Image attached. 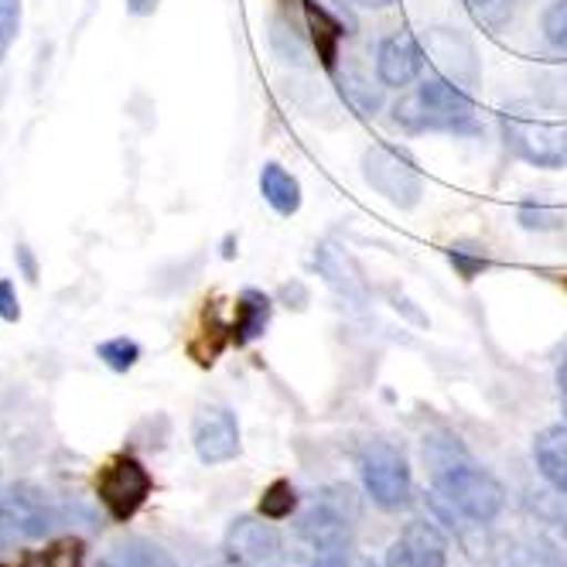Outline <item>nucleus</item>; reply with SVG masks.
Segmentation results:
<instances>
[{
  "label": "nucleus",
  "mask_w": 567,
  "mask_h": 567,
  "mask_svg": "<svg viewBox=\"0 0 567 567\" xmlns=\"http://www.w3.org/2000/svg\"><path fill=\"white\" fill-rule=\"evenodd\" d=\"M534 458L544 478L567 496V427H547L534 441Z\"/></svg>",
  "instance_id": "nucleus-14"
},
{
  "label": "nucleus",
  "mask_w": 567,
  "mask_h": 567,
  "mask_svg": "<svg viewBox=\"0 0 567 567\" xmlns=\"http://www.w3.org/2000/svg\"><path fill=\"white\" fill-rule=\"evenodd\" d=\"M424 65V52L417 45V38L411 31H396L390 38H383L380 55H377V72L383 79V86H408L421 75Z\"/></svg>",
  "instance_id": "nucleus-11"
},
{
  "label": "nucleus",
  "mask_w": 567,
  "mask_h": 567,
  "mask_svg": "<svg viewBox=\"0 0 567 567\" xmlns=\"http://www.w3.org/2000/svg\"><path fill=\"white\" fill-rule=\"evenodd\" d=\"M458 42H462V38L452 34V31H434L431 42H427V52L441 62V69L449 72L455 83H472V79H475V55H472V49L455 55Z\"/></svg>",
  "instance_id": "nucleus-18"
},
{
  "label": "nucleus",
  "mask_w": 567,
  "mask_h": 567,
  "mask_svg": "<svg viewBox=\"0 0 567 567\" xmlns=\"http://www.w3.org/2000/svg\"><path fill=\"white\" fill-rule=\"evenodd\" d=\"M226 332H233V329L223 326V321L216 318V311H206V329H202V336L192 342V355L202 362V367H213L216 362L219 349L226 346Z\"/></svg>",
  "instance_id": "nucleus-19"
},
{
  "label": "nucleus",
  "mask_w": 567,
  "mask_h": 567,
  "mask_svg": "<svg viewBox=\"0 0 567 567\" xmlns=\"http://www.w3.org/2000/svg\"><path fill=\"white\" fill-rule=\"evenodd\" d=\"M21 28V0H0V59L8 55Z\"/></svg>",
  "instance_id": "nucleus-27"
},
{
  "label": "nucleus",
  "mask_w": 567,
  "mask_h": 567,
  "mask_svg": "<svg viewBox=\"0 0 567 567\" xmlns=\"http://www.w3.org/2000/svg\"><path fill=\"white\" fill-rule=\"evenodd\" d=\"M192 441L195 452L206 465H219L236 458L239 452V424L233 417V411L226 408H202L192 427Z\"/></svg>",
  "instance_id": "nucleus-9"
},
{
  "label": "nucleus",
  "mask_w": 567,
  "mask_h": 567,
  "mask_svg": "<svg viewBox=\"0 0 567 567\" xmlns=\"http://www.w3.org/2000/svg\"><path fill=\"white\" fill-rule=\"evenodd\" d=\"M557 390H560V408L567 414V342H564L560 359H557Z\"/></svg>",
  "instance_id": "nucleus-31"
},
{
  "label": "nucleus",
  "mask_w": 567,
  "mask_h": 567,
  "mask_svg": "<svg viewBox=\"0 0 567 567\" xmlns=\"http://www.w3.org/2000/svg\"><path fill=\"white\" fill-rule=\"evenodd\" d=\"M127 8H131V14H137V18H147V14L157 11V0H127Z\"/></svg>",
  "instance_id": "nucleus-32"
},
{
  "label": "nucleus",
  "mask_w": 567,
  "mask_h": 567,
  "mask_svg": "<svg viewBox=\"0 0 567 567\" xmlns=\"http://www.w3.org/2000/svg\"><path fill=\"white\" fill-rule=\"evenodd\" d=\"M513 567H567L554 547H544V544H526V547H516L513 554Z\"/></svg>",
  "instance_id": "nucleus-28"
},
{
  "label": "nucleus",
  "mask_w": 567,
  "mask_h": 567,
  "mask_svg": "<svg viewBox=\"0 0 567 567\" xmlns=\"http://www.w3.org/2000/svg\"><path fill=\"white\" fill-rule=\"evenodd\" d=\"M434 493L441 503H449L452 509H458L462 516L475 519V523H489L503 513L506 506V493L503 485L475 465H444L434 472Z\"/></svg>",
  "instance_id": "nucleus-3"
},
{
  "label": "nucleus",
  "mask_w": 567,
  "mask_h": 567,
  "mask_svg": "<svg viewBox=\"0 0 567 567\" xmlns=\"http://www.w3.org/2000/svg\"><path fill=\"white\" fill-rule=\"evenodd\" d=\"M506 147L537 168H567V120H547L534 110L513 106L503 113Z\"/></svg>",
  "instance_id": "nucleus-2"
},
{
  "label": "nucleus",
  "mask_w": 567,
  "mask_h": 567,
  "mask_svg": "<svg viewBox=\"0 0 567 567\" xmlns=\"http://www.w3.org/2000/svg\"><path fill=\"white\" fill-rule=\"evenodd\" d=\"M18 260H21V264H24V274H28V277H31V280H34V260H31V257H28V250H24V247H21V250H18Z\"/></svg>",
  "instance_id": "nucleus-33"
},
{
  "label": "nucleus",
  "mask_w": 567,
  "mask_h": 567,
  "mask_svg": "<svg viewBox=\"0 0 567 567\" xmlns=\"http://www.w3.org/2000/svg\"><path fill=\"white\" fill-rule=\"evenodd\" d=\"M301 11H305L308 38H311V45L318 49L321 65H326V69L332 72L336 62H339V42H342V34H346L342 21H339L329 8L315 4V0H301Z\"/></svg>",
  "instance_id": "nucleus-12"
},
{
  "label": "nucleus",
  "mask_w": 567,
  "mask_h": 567,
  "mask_svg": "<svg viewBox=\"0 0 567 567\" xmlns=\"http://www.w3.org/2000/svg\"><path fill=\"white\" fill-rule=\"evenodd\" d=\"M96 567H178V564L172 560L165 547L137 537V540H124L113 550H106V557Z\"/></svg>",
  "instance_id": "nucleus-17"
},
{
  "label": "nucleus",
  "mask_w": 567,
  "mask_h": 567,
  "mask_svg": "<svg viewBox=\"0 0 567 567\" xmlns=\"http://www.w3.org/2000/svg\"><path fill=\"white\" fill-rule=\"evenodd\" d=\"M147 493H151V475L137 458H116L100 475V499L110 509V516L120 523H127L144 506Z\"/></svg>",
  "instance_id": "nucleus-7"
},
{
  "label": "nucleus",
  "mask_w": 567,
  "mask_h": 567,
  "mask_svg": "<svg viewBox=\"0 0 567 567\" xmlns=\"http://www.w3.org/2000/svg\"><path fill=\"white\" fill-rule=\"evenodd\" d=\"M260 195L267 198V206L280 216H295L301 209V185L291 172H284L280 165H264L260 172Z\"/></svg>",
  "instance_id": "nucleus-16"
},
{
  "label": "nucleus",
  "mask_w": 567,
  "mask_h": 567,
  "mask_svg": "<svg viewBox=\"0 0 567 567\" xmlns=\"http://www.w3.org/2000/svg\"><path fill=\"white\" fill-rule=\"evenodd\" d=\"M280 298L288 301V305H295V308H305L308 305V291H305V284H284V291H280Z\"/></svg>",
  "instance_id": "nucleus-30"
},
{
  "label": "nucleus",
  "mask_w": 567,
  "mask_h": 567,
  "mask_svg": "<svg viewBox=\"0 0 567 567\" xmlns=\"http://www.w3.org/2000/svg\"><path fill=\"white\" fill-rule=\"evenodd\" d=\"M355 4H362V8H390L393 0H355Z\"/></svg>",
  "instance_id": "nucleus-34"
},
{
  "label": "nucleus",
  "mask_w": 567,
  "mask_h": 567,
  "mask_svg": "<svg viewBox=\"0 0 567 567\" xmlns=\"http://www.w3.org/2000/svg\"><path fill=\"white\" fill-rule=\"evenodd\" d=\"M449 260L462 280H475L485 267H489V254H485V247H475V243H452Z\"/></svg>",
  "instance_id": "nucleus-20"
},
{
  "label": "nucleus",
  "mask_w": 567,
  "mask_h": 567,
  "mask_svg": "<svg viewBox=\"0 0 567 567\" xmlns=\"http://www.w3.org/2000/svg\"><path fill=\"white\" fill-rule=\"evenodd\" d=\"M79 564H83V544L79 540H59L55 547L24 560V567H79Z\"/></svg>",
  "instance_id": "nucleus-22"
},
{
  "label": "nucleus",
  "mask_w": 567,
  "mask_h": 567,
  "mask_svg": "<svg viewBox=\"0 0 567 567\" xmlns=\"http://www.w3.org/2000/svg\"><path fill=\"white\" fill-rule=\"evenodd\" d=\"M270 298L264 291H243L239 295V308H236V321H233V342L236 346H250L254 339H260L270 326Z\"/></svg>",
  "instance_id": "nucleus-15"
},
{
  "label": "nucleus",
  "mask_w": 567,
  "mask_h": 567,
  "mask_svg": "<svg viewBox=\"0 0 567 567\" xmlns=\"http://www.w3.org/2000/svg\"><path fill=\"white\" fill-rule=\"evenodd\" d=\"M100 359L106 362L110 370H116V373H127L134 362L141 359V346L137 342H131V339H110V342H103L100 349Z\"/></svg>",
  "instance_id": "nucleus-23"
},
{
  "label": "nucleus",
  "mask_w": 567,
  "mask_h": 567,
  "mask_svg": "<svg viewBox=\"0 0 567 567\" xmlns=\"http://www.w3.org/2000/svg\"><path fill=\"white\" fill-rule=\"evenodd\" d=\"M318 267H321L326 280L332 284V288L346 301H367V284H362L359 267L352 264V257L346 250H339V247H332V243H326V247L318 250Z\"/></svg>",
  "instance_id": "nucleus-13"
},
{
  "label": "nucleus",
  "mask_w": 567,
  "mask_h": 567,
  "mask_svg": "<svg viewBox=\"0 0 567 567\" xmlns=\"http://www.w3.org/2000/svg\"><path fill=\"white\" fill-rule=\"evenodd\" d=\"M519 223L523 229H560L564 226V213L550 209V206H537V202H523L519 206Z\"/></svg>",
  "instance_id": "nucleus-25"
},
{
  "label": "nucleus",
  "mask_w": 567,
  "mask_h": 567,
  "mask_svg": "<svg viewBox=\"0 0 567 567\" xmlns=\"http://www.w3.org/2000/svg\"><path fill=\"white\" fill-rule=\"evenodd\" d=\"M359 472H362V485L377 506L383 509H400L411 499V468L408 458H403L393 444L386 441H373L362 449L359 458Z\"/></svg>",
  "instance_id": "nucleus-5"
},
{
  "label": "nucleus",
  "mask_w": 567,
  "mask_h": 567,
  "mask_svg": "<svg viewBox=\"0 0 567 567\" xmlns=\"http://www.w3.org/2000/svg\"><path fill=\"white\" fill-rule=\"evenodd\" d=\"M449 564V544L431 523H411L390 547L386 567H444Z\"/></svg>",
  "instance_id": "nucleus-10"
},
{
  "label": "nucleus",
  "mask_w": 567,
  "mask_h": 567,
  "mask_svg": "<svg viewBox=\"0 0 567 567\" xmlns=\"http://www.w3.org/2000/svg\"><path fill=\"white\" fill-rule=\"evenodd\" d=\"M544 34H547V42L567 55V0H557V4L547 8L544 14Z\"/></svg>",
  "instance_id": "nucleus-26"
},
{
  "label": "nucleus",
  "mask_w": 567,
  "mask_h": 567,
  "mask_svg": "<svg viewBox=\"0 0 567 567\" xmlns=\"http://www.w3.org/2000/svg\"><path fill=\"white\" fill-rule=\"evenodd\" d=\"M468 14L489 31H503L513 18V0H465Z\"/></svg>",
  "instance_id": "nucleus-21"
},
{
  "label": "nucleus",
  "mask_w": 567,
  "mask_h": 567,
  "mask_svg": "<svg viewBox=\"0 0 567 567\" xmlns=\"http://www.w3.org/2000/svg\"><path fill=\"white\" fill-rule=\"evenodd\" d=\"M396 124H403L408 131L472 134L475 106L452 79H424L414 96L396 103Z\"/></svg>",
  "instance_id": "nucleus-1"
},
{
  "label": "nucleus",
  "mask_w": 567,
  "mask_h": 567,
  "mask_svg": "<svg viewBox=\"0 0 567 567\" xmlns=\"http://www.w3.org/2000/svg\"><path fill=\"white\" fill-rule=\"evenodd\" d=\"M362 178L396 209H414L424 195V178L414 161L393 147H370L362 157Z\"/></svg>",
  "instance_id": "nucleus-4"
},
{
  "label": "nucleus",
  "mask_w": 567,
  "mask_h": 567,
  "mask_svg": "<svg viewBox=\"0 0 567 567\" xmlns=\"http://www.w3.org/2000/svg\"><path fill=\"white\" fill-rule=\"evenodd\" d=\"M52 523L55 516L42 489H34L28 482H14L0 493V526H4L11 537L38 540L52 530Z\"/></svg>",
  "instance_id": "nucleus-6"
},
{
  "label": "nucleus",
  "mask_w": 567,
  "mask_h": 567,
  "mask_svg": "<svg viewBox=\"0 0 567 567\" xmlns=\"http://www.w3.org/2000/svg\"><path fill=\"white\" fill-rule=\"evenodd\" d=\"M226 557L236 567H284V544L270 523L239 516L226 534Z\"/></svg>",
  "instance_id": "nucleus-8"
},
{
  "label": "nucleus",
  "mask_w": 567,
  "mask_h": 567,
  "mask_svg": "<svg viewBox=\"0 0 567 567\" xmlns=\"http://www.w3.org/2000/svg\"><path fill=\"white\" fill-rule=\"evenodd\" d=\"M295 489H291V482H274L270 489L264 493V499H260V513L267 516V519H284V516H291V509H295Z\"/></svg>",
  "instance_id": "nucleus-24"
},
{
  "label": "nucleus",
  "mask_w": 567,
  "mask_h": 567,
  "mask_svg": "<svg viewBox=\"0 0 567 567\" xmlns=\"http://www.w3.org/2000/svg\"><path fill=\"white\" fill-rule=\"evenodd\" d=\"M0 318H4V321H18L21 318V308H18L11 280H0Z\"/></svg>",
  "instance_id": "nucleus-29"
}]
</instances>
